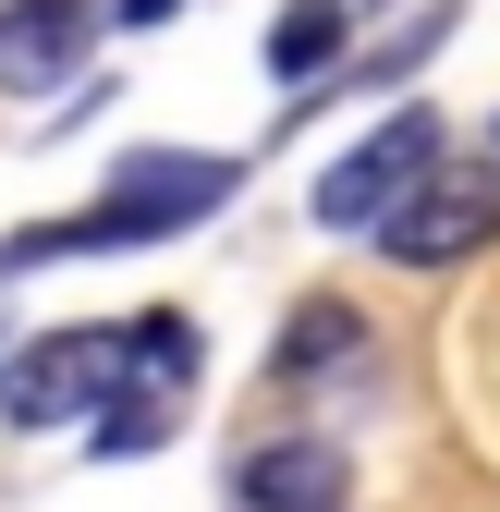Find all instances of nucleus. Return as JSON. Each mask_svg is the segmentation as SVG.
Instances as JSON below:
<instances>
[{
	"label": "nucleus",
	"mask_w": 500,
	"mask_h": 512,
	"mask_svg": "<svg viewBox=\"0 0 500 512\" xmlns=\"http://www.w3.org/2000/svg\"><path fill=\"white\" fill-rule=\"evenodd\" d=\"M232 183H244V159H208V147H135V159H110V196H98L86 220H25L13 244H0V269H49V256H98V244L196 232Z\"/></svg>",
	"instance_id": "nucleus-1"
},
{
	"label": "nucleus",
	"mask_w": 500,
	"mask_h": 512,
	"mask_svg": "<svg viewBox=\"0 0 500 512\" xmlns=\"http://www.w3.org/2000/svg\"><path fill=\"white\" fill-rule=\"evenodd\" d=\"M183 403H196V317H135L122 330V366L98 391V464H147L159 439L183 427Z\"/></svg>",
	"instance_id": "nucleus-2"
},
{
	"label": "nucleus",
	"mask_w": 500,
	"mask_h": 512,
	"mask_svg": "<svg viewBox=\"0 0 500 512\" xmlns=\"http://www.w3.org/2000/svg\"><path fill=\"white\" fill-rule=\"evenodd\" d=\"M500 232V171H476V159H427L415 183H403V196L379 208V244L403 256V269H440V256H476Z\"/></svg>",
	"instance_id": "nucleus-3"
},
{
	"label": "nucleus",
	"mask_w": 500,
	"mask_h": 512,
	"mask_svg": "<svg viewBox=\"0 0 500 512\" xmlns=\"http://www.w3.org/2000/svg\"><path fill=\"white\" fill-rule=\"evenodd\" d=\"M110 366H122V330H37V342L0 354V415L13 427H74V415H98Z\"/></svg>",
	"instance_id": "nucleus-4"
},
{
	"label": "nucleus",
	"mask_w": 500,
	"mask_h": 512,
	"mask_svg": "<svg viewBox=\"0 0 500 512\" xmlns=\"http://www.w3.org/2000/svg\"><path fill=\"white\" fill-rule=\"evenodd\" d=\"M440 147H452V135H440V110H391L379 135L342 147V171L318 183V220H330V232H379V208H391V196H403V183L440 159Z\"/></svg>",
	"instance_id": "nucleus-5"
},
{
	"label": "nucleus",
	"mask_w": 500,
	"mask_h": 512,
	"mask_svg": "<svg viewBox=\"0 0 500 512\" xmlns=\"http://www.w3.org/2000/svg\"><path fill=\"white\" fill-rule=\"evenodd\" d=\"M86 37H98V0H13V13H0V86L13 98L61 86L86 61Z\"/></svg>",
	"instance_id": "nucleus-6"
},
{
	"label": "nucleus",
	"mask_w": 500,
	"mask_h": 512,
	"mask_svg": "<svg viewBox=\"0 0 500 512\" xmlns=\"http://www.w3.org/2000/svg\"><path fill=\"white\" fill-rule=\"evenodd\" d=\"M354 464L342 439H269V452H244V512H342Z\"/></svg>",
	"instance_id": "nucleus-7"
},
{
	"label": "nucleus",
	"mask_w": 500,
	"mask_h": 512,
	"mask_svg": "<svg viewBox=\"0 0 500 512\" xmlns=\"http://www.w3.org/2000/svg\"><path fill=\"white\" fill-rule=\"evenodd\" d=\"M342 49H354V0H281V13H269V74L281 86L342 74Z\"/></svg>",
	"instance_id": "nucleus-8"
},
{
	"label": "nucleus",
	"mask_w": 500,
	"mask_h": 512,
	"mask_svg": "<svg viewBox=\"0 0 500 512\" xmlns=\"http://www.w3.org/2000/svg\"><path fill=\"white\" fill-rule=\"evenodd\" d=\"M354 342H366V317H354L342 293H318V305H293V317H281V378H330V366H342Z\"/></svg>",
	"instance_id": "nucleus-9"
},
{
	"label": "nucleus",
	"mask_w": 500,
	"mask_h": 512,
	"mask_svg": "<svg viewBox=\"0 0 500 512\" xmlns=\"http://www.w3.org/2000/svg\"><path fill=\"white\" fill-rule=\"evenodd\" d=\"M183 13V0H122V25H171Z\"/></svg>",
	"instance_id": "nucleus-10"
}]
</instances>
